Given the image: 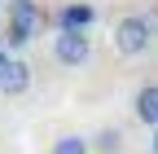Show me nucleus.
I'll return each instance as SVG.
<instances>
[{"label": "nucleus", "mask_w": 158, "mask_h": 154, "mask_svg": "<svg viewBox=\"0 0 158 154\" xmlns=\"http://www.w3.org/2000/svg\"><path fill=\"white\" fill-rule=\"evenodd\" d=\"M48 13L35 5V0H9V27H5V44L9 49H22L31 44L40 31H44Z\"/></svg>", "instance_id": "1"}, {"label": "nucleus", "mask_w": 158, "mask_h": 154, "mask_svg": "<svg viewBox=\"0 0 158 154\" xmlns=\"http://www.w3.org/2000/svg\"><path fill=\"white\" fill-rule=\"evenodd\" d=\"M154 40V22L141 13H127V18H118L114 22V49L123 53V57H141Z\"/></svg>", "instance_id": "2"}, {"label": "nucleus", "mask_w": 158, "mask_h": 154, "mask_svg": "<svg viewBox=\"0 0 158 154\" xmlns=\"http://www.w3.org/2000/svg\"><path fill=\"white\" fill-rule=\"evenodd\" d=\"M53 57L62 66H84L88 57H92V40H88V31H57V40H53Z\"/></svg>", "instance_id": "3"}, {"label": "nucleus", "mask_w": 158, "mask_h": 154, "mask_svg": "<svg viewBox=\"0 0 158 154\" xmlns=\"http://www.w3.org/2000/svg\"><path fill=\"white\" fill-rule=\"evenodd\" d=\"M27 88H31V66L22 57H5V66H0V92L5 97H18Z\"/></svg>", "instance_id": "4"}, {"label": "nucleus", "mask_w": 158, "mask_h": 154, "mask_svg": "<svg viewBox=\"0 0 158 154\" xmlns=\"http://www.w3.org/2000/svg\"><path fill=\"white\" fill-rule=\"evenodd\" d=\"M92 18H97L92 5H66L62 13H57V31H88Z\"/></svg>", "instance_id": "5"}, {"label": "nucleus", "mask_w": 158, "mask_h": 154, "mask_svg": "<svg viewBox=\"0 0 158 154\" xmlns=\"http://www.w3.org/2000/svg\"><path fill=\"white\" fill-rule=\"evenodd\" d=\"M136 119L145 128H158V84H145L136 92Z\"/></svg>", "instance_id": "6"}, {"label": "nucleus", "mask_w": 158, "mask_h": 154, "mask_svg": "<svg viewBox=\"0 0 158 154\" xmlns=\"http://www.w3.org/2000/svg\"><path fill=\"white\" fill-rule=\"evenodd\" d=\"M92 145H97V154H118V150H123V132H118V128H101Z\"/></svg>", "instance_id": "7"}, {"label": "nucleus", "mask_w": 158, "mask_h": 154, "mask_svg": "<svg viewBox=\"0 0 158 154\" xmlns=\"http://www.w3.org/2000/svg\"><path fill=\"white\" fill-rule=\"evenodd\" d=\"M88 145L92 141H84V137H62V141L53 145V154H88Z\"/></svg>", "instance_id": "8"}, {"label": "nucleus", "mask_w": 158, "mask_h": 154, "mask_svg": "<svg viewBox=\"0 0 158 154\" xmlns=\"http://www.w3.org/2000/svg\"><path fill=\"white\" fill-rule=\"evenodd\" d=\"M149 150H154V154H158V128H154V141H149Z\"/></svg>", "instance_id": "9"}, {"label": "nucleus", "mask_w": 158, "mask_h": 154, "mask_svg": "<svg viewBox=\"0 0 158 154\" xmlns=\"http://www.w3.org/2000/svg\"><path fill=\"white\" fill-rule=\"evenodd\" d=\"M0 66H5V49H0Z\"/></svg>", "instance_id": "10"}]
</instances>
